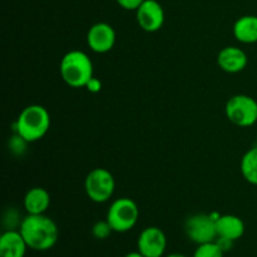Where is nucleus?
I'll use <instances>...</instances> for the list:
<instances>
[{"label":"nucleus","mask_w":257,"mask_h":257,"mask_svg":"<svg viewBox=\"0 0 257 257\" xmlns=\"http://www.w3.org/2000/svg\"><path fill=\"white\" fill-rule=\"evenodd\" d=\"M20 233L28 247L34 251H48L53 248L59 238V230L54 221L43 215L28 213L20 222Z\"/></svg>","instance_id":"1"},{"label":"nucleus","mask_w":257,"mask_h":257,"mask_svg":"<svg viewBox=\"0 0 257 257\" xmlns=\"http://www.w3.org/2000/svg\"><path fill=\"white\" fill-rule=\"evenodd\" d=\"M50 128V115L43 105L32 104L20 112L15 123V131L27 143L42 140Z\"/></svg>","instance_id":"2"},{"label":"nucleus","mask_w":257,"mask_h":257,"mask_svg":"<svg viewBox=\"0 0 257 257\" xmlns=\"http://www.w3.org/2000/svg\"><path fill=\"white\" fill-rule=\"evenodd\" d=\"M60 77L72 88L87 87L93 79V63L90 58L80 50H70L60 60Z\"/></svg>","instance_id":"3"},{"label":"nucleus","mask_w":257,"mask_h":257,"mask_svg":"<svg viewBox=\"0 0 257 257\" xmlns=\"http://www.w3.org/2000/svg\"><path fill=\"white\" fill-rule=\"evenodd\" d=\"M138 217H140V210L137 203L128 197H122L115 200L110 205L105 220L110 225L113 232L124 233L137 225Z\"/></svg>","instance_id":"4"},{"label":"nucleus","mask_w":257,"mask_h":257,"mask_svg":"<svg viewBox=\"0 0 257 257\" xmlns=\"http://www.w3.org/2000/svg\"><path fill=\"white\" fill-rule=\"evenodd\" d=\"M226 117L237 127H251L257 122V102L246 94H236L227 100Z\"/></svg>","instance_id":"5"},{"label":"nucleus","mask_w":257,"mask_h":257,"mask_svg":"<svg viewBox=\"0 0 257 257\" xmlns=\"http://www.w3.org/2000/svg\"><path fill=\"white\" fill-rule=\"evenodd\" d=\"M84 190L88 198L95 203H104L112 198L115 190V181L105 168H94L87 175Z\"/></svg>","instance_id":"6"},{"label":"nucleus","mask_w":257,"mask_h":257,"mask_svg":"<svg viewBox=\"0 0 257 257\" xmlns=\"http://www.w3.org/2000/svg\"><path fill=\"white\" fill-rule=\"evenodd\" d=\"M213 215L206 213H196L190 216L185 221V233L187 238L196 245L215 242L217 240V230H216V218Z\"/></svg>","instance_id":"7"},{"label":"nucleus","mask_w":257,"mask_h":257,"mask_svg":"<svg viewBox=\"0 0 257 257\" xmlns=\"http://www.w3.org/2000/svg\"><path fill=\"white\" fill-rule=\"evenodd\" d=\"M167 248L166 233L156 226L146 227L137 240V250L146 257H165Z\"/></svg>","instance_id":"8"},{"label":"nucleus","mask_w":257,"mask_h":257,"mask_svg":"<svg viewBox=\"0 0 257 257\" xmlns=\"http://www.w3.org/2000/svg\"><path fill=\"white\" fill-rule=\"evenodd\" d=\"M136 18L141 29L156 33L165 24V10L157 0H145L136 10Z\"/></svg>","instance_id":"9"},{"label":"nucleus","mask_w":257,"mask_h":257,"mask_svg":"<svg viewBox=\"0 0 257 257\" xmlns=\"http://www.w3.org/2000/svg\"><path fill=\"white\" fill-rule=\"evenodd\" d=\"M115 32L108 23H95L89 28L87 34V44L98 54L110 52L115 44Z\"/></svg>","instance_id":"10"},{"label":"nucleus","mask_w":257,"mask_h":257,"mask_svg":"<svg viewBox=\"0 0 257 257\" xmlns=\"http://www.w3.org/2000/svg\"><path fill=\"white\" fill-rule=\"evenodd\" d=\"M217 64L226 73H240L247 65V55L241 48L226 47L218 53Z\"/></svg>","instance_id":"11"},{"label":"nucleus","mask_w":257,"mask_h":257,"mask_svg":"<svg viewBox=\"0 0 257 257\" xmlns=\"http://www.w3.org/2000/svg\"><path fill=\"white\" fill-rule=\"evenodd\" d=\"M28 248L19 230H8L0 237V257H25Z\"/></svg>","instance_id":"12"},{"label":"nucleus","mask_w":257,"mask_h":257,"mask_svg":"<svg viewBox=\"0 0 257 257\" xmlns=\"http://www.w3.org/2000/svg\"><path fill=\"white\" fill-rule=\"evenodd\" d=\"M216 230L217 237L227 238L235 242L245 233V223L238 216L220 215L216 218Z\"/></svg>","instance_id":"13"},{"label":"nucleus","mask_w":257,"mask_h":257,"mask_svg":"<svg viewBox=\"0 0 257 257\" xmlns=\"http://www.w3.org/2000/svg\"><path fill=\"white\" fill-rule=\"evenodd\" d=\"M50 206V195L45 188L33 187L25 193L24 208L29 215H43Z\"/></svg>","instance_id":"14"},{"label":"nucleus","mask_w":257,"mask_h":257,"mask_svg":"<svg viewBox=\"0 0 257 257\" xmlns=\"http://www.w3.org/2000/svg\"><path fill=\"white\" fill-rule=\"evenodd\" d=\"M233 35L238 42L243 44L257 43V17L243 15L238 18L233 24Z\"/></svg>","instance_id":"15"},{"label":"nucleus","mask_w":257,"mask_h":257,"mask_svg":"<svg viewBox=\"0 0 257 257\" xmlns=\"http://www.w3.org/2000/svg\"><path fill=\"white\" fill-rule=\"evenodd\" d=\"M241 173L248 183L257 186V147L251 148L242 156Z\"/></svg>","instance_id":"16"},{"label":"nucleus","mask_w":257,"mask_h":257,"mask_svg":"<svg viewBox=\"0 0 257 257\" xmlns=\"http://www.w3.org/2000/svg\"><path fill=\"white\" fill-rule=\"evenodd\" d=\"M223 255H225L223 250L215 241V242L197 245L192 257H223Z\"/></svg>","instance_id":"17"},{"label":"nucleus","mask_w":257,"mask_h":257,"mask_svg":"<svg viewBox=\"0 0 257 257\" xmlns=\"http://www.w3.org/2000/svg\"><path fill=\"white\" fill-rule=\"evenodd\" d=\"M112 232L113 230L107 220L98 221V222H95L92 227V235L94 236L97 240H105V238L109 237Z\"/></svg>","instance_id":"18"},{"label":"nucleus","mask_w":257,"mask_h":257,"mask_svg":"<svg viewBox=\"0 0 257 257\" xmlns=\"http://www.w3.org/2000/svg\"><path fill=\"white\" fill-rule=\"evenodd\" d=\"M120 8L125 10H137L145 0H115Z\"/></svg>","instance_id":"19"},{"label":"nucleus","mask_w":257,"mask_h":257,"mask_svg":"<svg viewBox=\"0 0 257 257\" xmlns=\"http://www.w3.org/2000/svg\"><path fill=\"white\" fill-rule=\"evenodd\" d=\"M216 242H217V245L220 246L221 248H222L223 252H227V251H230L231 248H232V246H233V241L227 240V238L217 237Z\"/></svg>","instance_id":"20"},{"label":"nucleus","mask_w":257,"mask_h":257,"mask_svg":"<svg viewBox=\"0 0 257 257\" xmlns=\"http://www.w3.org/2000/svg\"><path fill=\"white\" fill-rule=\"evenodd\" d=\"M100 87H102V84H100V82L98 79H95V78H93L92 80H90L89 83H88L87 88L89 92H93V93H97L100 90Z\"/></svg>","instance_id":"21"},{"label":"nucleus","mask_w":257,"mask_h":257,"mask_svg":"<svg viewBox=\"0 0 257 257\" xmlns=\"http://www.w3.org/2000/svg\"><path fill=\"white\" fill-rule=\"evenodd\" d=\"M124 257H146V256H143L142 253L137 250V251H132V252H128Z\"/></svg>","instance_id":"22"},{"label":"nucleus","mask_w":257,"mask_h":257,"mask_svg":"<svg viewBox=\"0 0 257 257\" xmlns=\"http://www.w3.org/2000/svg\"><path fill=\"white\" fill-rule=\"evenodd\" d=\"M165 257H187L186 255H182V253H178V252H175V253H171V255H167Z\"/></svg>","instance_id":"23"},{"label":"nucleus","mask_w":257,"mask_h":257,"mask_svg":"<svg viewBox=\"0 0 257 257\" xmlns=\"http://www.w3.org/2000/svg\"><path fill=\"white\" fill-rule=\"evenodd\" d=\"M256 147H257V136H256Z\"/></svg>","instance_id":"24"}]
</instances>
